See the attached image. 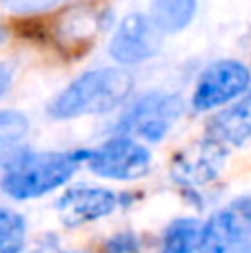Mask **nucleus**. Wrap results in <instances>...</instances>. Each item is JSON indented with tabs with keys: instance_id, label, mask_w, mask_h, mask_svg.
<instances>
[{
	"instance_id": "f257e3e1",
	"label": "nucleus",
	"mask_w": 251,
	"mask_h": 253,
	"mask_svg": "<svg viewBox=\"0 0 251 253\" xmlns=\"http://www.w3.org/2000/svg\"><path fill=\"white\" fill-rule=\"evenodd\" d=\"M133 91V76L123 67H98L71 80L47 105L53 120L109 114L127 102Z\"/></svg>"
},
{
	"instance_id": "f03ea898",
	"label": "nucleus",
	"mask_w": 251,
	"mask_h": 253,
	"mask_svg": "<svg viewBox=\"0 0 251 253\" xmlns=\"http://www.w3.org/2000/svg\"><path fill=\"white\" fill-rule=\"evenodd\" d=\"M87 149L76 151H31L18 149L9 160L0 189L11 200H34L67 184L80 165H84Z\"/></svg>"
},
{
	"instance_id": "7ed1b4c3",
	"label": "nucleus",
	"mask_w": 251,
	"mask_h": 253,
	"mask_svg": "<svg viewBox=\"0 0 251 253\" xmlns=\"http://www.w3.org/2000/svg\"><path fill=\"white\" fill-rule=\"evenodd\" d=\"M185 102L171 91H147L125 109L116 125V133L131 135L145 142H163L171 126L180 120Z\"/></svg>"
},
{
	"instance_id": "20e7f679",
	"label": "nucleus",
	"mask_w": 251,
	"mask_h": 253,
	"mask_svg": "<svg viewBox=\"0 0 251 253\" xmlns=\"http://www.w3.org/2000/svg\"><path fill=\"white\" fill-rule=\"evenodd\" d=\"M84 165L105 180H138L149 173L151 151L131 135L116 133L93 149H87Z\"/></svg>"
},
{
	"instance_id": "39448f33",
	"label": "nucleus",
	"mask_w": 251,
	"mask_h": 253,
	"mask_svg": "<svg viewBox=\"0 0 251 253\" xmlns=\"http://www.w3.org/2000/svg\"><path fill=\"white\" fill-rule=\"evenodd\" d=\"M198 253H251V196L231 200L205 222Z\"/></svg>"
},
{
	"instance_id": "423d86ee",
	"label": "nucleus",
	"mask_w": 251,
	"mask_h": 253,
	"mask_svg": "<svg viewBox=\"0 0 251 253\" xmlns=\"http://www.w3.org/2000/svg\"><path fill=\"white\" fill-rule=\"evenodd\" d=\"M251 89V71L240 60H216L200 74L191 107L196 111H211L236 102Z\"/></svg>"
},
{
	"instance_id": "0eeeda50",
	"label": "nucleus",
	"mask_w": 251,
	"mask_h": 253,
	"mask_svg": "<svg viewBox=\"0 0 251 253\" xmlns=\"http://www.w3.org/2000/svg\"><path fill=\"white\" fill-rule=\"evenodd\" d=\"M227 160V147L213 138H205L198 144L182 149L171 160V178L176 184H180L187 191H198V189L211 184L220 175Z\"/></svg>"
},
{
	"instance_id": "6e6552de",
	"label": "nucleus",
	"mask_w": 251,
	"mask_h": 253,
	"mask_svg": "<svg viewBox=\"0 0 251 253\" xmlns=\"http://www.w3.org/2000/svg\"><path fill=\"white\" fill-rule=\"evenodd\" d=\"M160 34L163 31L154 25L151 16L131 11L116 27L109 40V56L123 67L140 65L160 51Z\"/></svg>"
},
{
	"instance_id": "1a4fd4ad",
	"label": "nucleus",
	"mask_w": 251,
	"mask_h": 253,
	"mask_svg": "<svg viewBox=\"0 0 251 253\" xmlns=\"http://www.w3.org/2000/svg\"><path fill=\"white\" fill-rule=\"evenodd\" d=\"M120 205V196L105 187H69L58 198V218L65 227H83V224L96 222L116 211Z\"/></svg>"
},
{
	"instance_id": "9d476101",
	"label": "nucleus",
	"mask_w": 251,
	"mask_h": 253,
	"mask_svg": "<svg viewBox=\"0 0 251 253\" xmlns=\"http://www.w3.org/2000/svg\"><path fill=\"white\" fill-rule=\"evenodd\" d=\"M207 133L225 147H243L251 140V89L240 100L209 120Z\"/></svg>"
},
{
	"instance_id": "9b49d317",
	"label": "nucleus",
	"mask_w": 251,
	"mask_h": 253,
	"mask_svg": "<svg viewBox=\"0 0 251 253\" xmlns=\"http://www.w3.org/2000/svg\"><path fill=\"white\" fill-rule=\"evenodd\" d=\"M205 224L196 218H176L163 233L160 253H198Z\"/></svg>"
},
{
	"instance_id": "f8f14e48",
	"label": "nucleus",
	"mask_w": 251,
	"mask_h": 253,
	"mask_svg": "<svg viewBox=\"0 0 251 253\" xmlns=\"http://www.w3.org/2000/svg\"><path fill=\"white\" fill-rule=\"evenodd\" d=\"M196 16V0H151V20L163 34H178Z\"/></svg>"
},
{
	"instance_id": "ddd939ff",
	"label": "nucleus",
	"mask_w": 251,
	"mask_h": 253,
	"mask_svg": "<svg viewBox=\"0 0 251 253\" xmlns=\"http://www.w3.org/2000/svg\"><path fill=\"white\" fill-rule=\"evenodd\" d=\"M27 222L18 211L0 207V253H20L25 249Z\"/></svg>"
},
{
	"instance_id": "4468645a",
	"label": "nucleus",
	"mask_w": 251,
	"mask_h": 253,
	"mask_svg": "<svg viewBox=\"0 0 251 253\" xmlns=\"http://www.w3.org/2000/svg\"><path fill=\"white\" fill-rule=\"evenodd\" d=\"M27 131H29V120L25 114L13 109L0 111V149L18 147V142L27 135Z\"/></svg>"
},
{
	"instance_id": "2eb2a0df",
	"label": "nucleus",
	"mask_w": 251,
	"mask_h": 253,
	"mask_svg": "<svg viewBox=\"0 0 251 253\" xmlns=\"http://www.w3.org/2000/svg\"><path fill=\"white\" fill-rule=\"evenodd\" d=\"M96 31H98V16H93V13L69 11L65 13V18L60 22V36L74 40V42L91 38Z\"/></svg>"
},
{
	"instance_id": "dca6fc26",
	"label": "nucleus",
	"mask_w": 251,
	"mask_h": 253,
	"mask_svg": "<svg viewBox=\"0 0 251 253\" xmlns=\"http://www.w3.org/2000/svg\"><path fill=\"white\" fill-rule=\"evenodd\" d=\"M62 0H0V7L18 16H29V13H42L60 4Z\"/></svg>"
},
{
	"instance_id": "f3484780",
	"label": "nucleus",
	"mask_w": 251,
	"mask_h": 253,
	"mask_svg": "<svg viewBox=\"0 0 251 253\" xmlns=\"http://www.w3.org/2000/svg\"><path fill=\"white\" fill-rule=\"evenodd\" d=\"M100 253H142V247L136 233L123 231V233H116V236L107 238Z\"/></svg>"
},
{
	"instance_id": "a211bd4d",
	"label": "nucleus",
	"mask_w": 251,
	"mask_h": 253,
	"mask_svg": "<svg viewBox=\"0 0 251 253\" xmlns=\"http://www.w3.org/2000/svg\"><path fill=\"white\" fill-rule=\"evenodd\" d=\"M11 83H13V69L11 65L7 62H0V100L7 96V91L11 89Z\"/></svg>"
}]
</instances>
